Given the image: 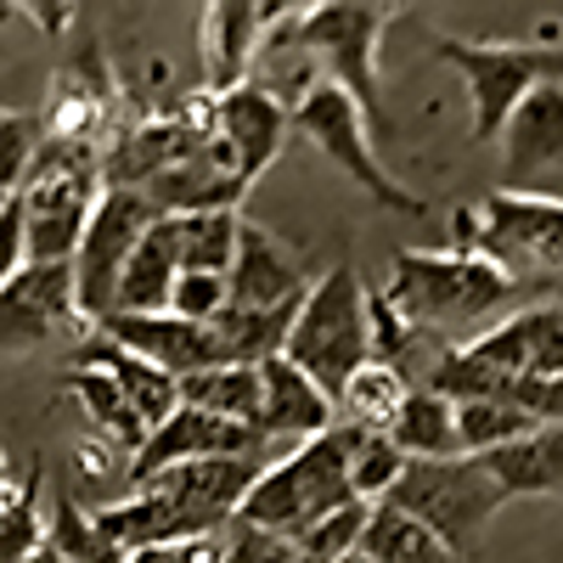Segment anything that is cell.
Segmentation results:
<instances>
[{
	"instance_id": "obj_1",
	"label": "cell",
	"mask_w": 563,
	"mask_h": 563,
	"mask_svg": "<svg viewBox=\"0 0 563 563\" xmlns=\"http://www.w3.org/2000/svg\"><path fill=\"white\" fill-rule=\"evenodd\" d=\"M260 474H265L260 456H209V462L164 467L158 479L135 485L130 501L97 507L90 519L124 558L147 547H175V541H214L225 519L238 525Z\"/></svg>"
},
{
	"instance_id": "obj_2",
	"label": "cell",
	"mask_w": 563,
	"mask_h": 563,
	"mask_svg": "<svg viewBox=\"0 0 563 563\" xmlns=\"http://www.w3.org/2000/svg\"><path fill=\"white\" fill-rule=\"evenodd\" d=\"M350 445H355V429H350V422H333L327 434L294 445L282 462H265V474L254 479V490H249L238 519L260 525V530H276L288 541L310 536L316 525H327L333 512H344L355 501Z\"/></svg>"
},
{
	"instance_id": "obj_3",
	"label": "cell",
	"mask_w": 563,
	"mask_h": 563,
	"mask_svg": "<svg viewBox=\"0 0 563 563\" xmlns=\"http://www.w3.org/2000/svg\"><path fill=\"white\" fill-rule=\"evenodd\" d=\"M305 378L339 406L344 384L372 361V327H366V282L355 265H333L310 282V294L294 316V333L282 344Z\"/></svg>"
},
{
	"instance_id": "obj_4",
	"label": "cell",
	"mask_w": 563,
	"mask_h": 563,
	"mask_svg": "<svg viewBox=\"0 0 563 563\" xmlns=\"http://www.w3.org/2000/svg\"><path fill=\"white\" fill-rule=\"evenodd\" d=\"M512 294V276L479 254H395L384 299L406 316L411 333L429 327H474Z\"/></svg>"
},
{
	"instance_id": "obj_5",
	"label": "cell",
	"mask_w": 563,
	"mask_h": 563,
	"mask_svg": "<svg viewBox=\"0 0 563 563\" xmlns=\"http://www.w3.org/2000/svg\"><path fill=\"white\" fill-rule=\"evenodd\" d=\"M400 7H372V0H321V7L294 12L288 29H276V45H299L321 57L327 79L344 85L366 119L384 113V79H378V45Z\"/></svg>"
},
{
	"instance_id": "obj_6",
	"label": "cell",
	"mask_w": 563,
	"mask_h": 563,
	"mask_svg": "<svg viewBox=\"0 0 563 563\" xmlns=\"http://www.w3.org/2000/svg\"><path fill=\"white\" fill-rule=\"evenodd\" d=\"M384 501L400 507L406 519H417L434 541H445L467 563L479 552V536L507 496L485 474L479 456H445V462H406V474L395 479V490Z\"/></svg>"
},
{
	"instance_id": "obj_7",
	"label": "cell",
	"mask_w": 563,
	"mask_h": 563,
	"mask_svg": "<svg viewBox=\"0 0 563 563\" xmlns=\"http://www.w3.org/2000/svg\"><path fill=\"white\" fill-rule=\"evenodd\" d=\"M108 192L102 158L40 147L29 180H23V231H29V265H74L79 238L90 225V209Z\"/></svg>"
},
{
	"instance_id": "obj_8",
	"label": "cell",
	"mask_w": 563,
	"mask_h": 563,
	"mask_svg": "<svg viewBox=\"0 0 563 563\" xmlns=\"http://www.w3.org/2000/svg\"><path fill=\"white\" fill-rule=\"evenodd\" d=\"M451 238L456 254L496 260L507 276L512 265H563V198L501 186V192L462 203L451 214Z\"/></svg>"
},
{
	"instance_id": "obj_9",
	"label": "cell",
	"mask_w": 563,
	"mask_h": 563,
	"mask_svg": "<svg viewBox=\"0 0 563 563\" xmlns=\"http://www.w3.org/2000/svg\"><path fill=\"white\" fill-rule=\"evenodd\" d=\"M434 57L451 63L474 97V141H501L507 119L536 85L563 79V52L547 45H512V40H434Z\"/></svg>"
},
{
	"instance_id": "obj_10",
	"label": "cell",
	"mask_w": 563,
	"mask_h": 563,
	"mask_svg": "<svg viewBox=\"0 0 563 563\" xmlns=\"http://www.w3.org/2000/svg\"><path fill=\"white\" fill-rule=\"evenodd\" d=\"M288 130L305 135L321 158H333V164L361 186V192H372L384 209H395V214H422V203L384 169V158L372 153V119L361 113V102L350 97L344 85H333V79L305 85V97L288 108Z\"/></svg>"
},
{
	"instance_id": "obj_11",
	"label": "cell",
	"mask_w": 563,
	"mask_h": 563,
	"mask_svg": "<svg viewBox=\"0 0 563 563\" xmlns=\"http://www.w3.org/2000/svg\"><path fill=\"white\" fill-rule=\"evenodd\" d=\"M158 209L147 192H130V186H108L90 209V225L79 238V254H74V299H79V316L85 327H102L113 316V299H119V276L130 265V254L141 249V238L153 231Z\"/></svg>"
},
{
	"instance_id": "obj_12",
	"label": "cell",
	"mask_w": 563,
	"mask_h": 563,
	"mask_svg": "<svg viewBox=\"0 0 563 563\" xmlns=\"http://www.w3.org/2000/svg\"><path fill=\"white\" fill-rule=\"evenodd\" d=\"M265 451V434L260 429H243V422H225L214 411H198V406H180L169 422L147 434L130 456V485H147L158 479L164 467H186V462H209V456H260Z\"/></svg>"
},
{
	"instance_id": "obj_13",
	"label": "cell",
	"mask_w": 563,
	"mask_h": 563,
	"mask_svg": "<svg viewBox=\"0 0 563 563\" xmlns=\"http://www.w3.org/2000/svg\"><path fill=\"white\" fill-rule=\"evenodd\" d=\"M63 327H85L74 299V265H23L0 288V350H40Z\"/></svg>"
},
{
	"instance_id": "obj_14",
	"label": "cell",
	"mask_w": 563,
	"mask_h": 563,
	"mask_svg": "<svg viewBox=\"0 0 563 563\" xmlns=\"http://www.w3.org/2000/svg\"><path fill=\"white\" fill-rule=\"evenodd\" d=\"M479 366L507 378H563V299H541L501 316L496 327L462 344Z\"/></svg>"
},
{
	"instance_id": "obj_15",
	"label": "cell",
	"mask_w": 563,
	"mask_h": 563,
	"mask_svg": "<svg viewBox=\"0 0 563 563\" xmlns=\"http://www.w3.org/2000/svg\"><path fill=\"white\" fill-rule=\"evenodd\" d=\"M97 333L113 339V344H124V350H135L141 361H153L158 372H169L175 384L180 378H198V372H209V366H231V355H225L214 327L180 321L169 310H158V316H108Z\"/></svg>"
},
{
	"instance_id": "obj_16",
	"label": "cell",
	"mask_w": 563,
	"mask_h": 563,
	"mask_svg": "<svg viewBox=\"0 0 563 563\" xmlns=\"http://www.w3.org/2000/svg\"><path fill=\"white\" fill-rule=\"evenodd\" d=\"M225 288L238 310H288V305H305L310 282H305V260L276 231L243 214V238H238V260H231Z\"/></svg>"
},
{
	"instance_id": "obj_17",
	"label": "cell",
	"mask_w": 563,
	"mask_h": 563,
	"mask_svg": "<svg viewBox=\"0 0 563 563\" xmlns=\"http://www.w3.org/2000/svg\"><path fill=\"white\" fill-rule=\"evenodd\" d=\"M276 18H294L288 7H254V0H214L203 7V90L209 97H231L238 85H249V63H254V45Z\"/></svg>"
},
{
	"instance_id": "obj_18",
	"label": "cell",
	"mask_w": 563,
	"mask_h": 563,
	"mask_svg": "<svg viewBox=\"0 0 563 563\" xmlns=\"http://www.w3.org/2000/svg\"><path fill=\"white\" fill-rule=\"evenodd\" d=\"M220 141L231 164H238L243 186H254L271 158L282 153V141H288V108H282L265 85H238L231 97H220Z\"/></svg>"
},
{
	"instance_id": "obj_19",
	"label": "cell",
	"mask_w": 563,
	"mask_h": 563,
	"mask_svg": "<svg viewBox=\"0 0 563 563\" xmlns=\"http://www.w3.org/2000/svg\"><path fill=\"white\" fill-rule=\"evenodd\" d=\"M260 384H265V411H260V434H265V440H294V445H305V440H316V434L333 429V411H339V406L327 400L288 355H271V361L260 366Z\"/></svg>"
},
{
	"instance_id": "obj_20",
	"label": "cell",
	"mask_w": 563,
	"mask_h": 563,
	"mask_svg": "<svg viewBox=\"0 0 563 563\" xmlns=\"http://www.w3.org/2000/svg\"><path fill=\"white\" fill-rule=\"evenodd\" d=\"M501 153H507L501 164L512 180H530V175L563 164V79L536 85L519 102V113L501 130Z\"/></svg>"
},
{
	"instance_id": "obj_21",
	"label": "cell",
	"mask_w": 563,
	"mask_h": 563,
	"mask_svg": "<svg viewBox=\"0 0 563 563\" xmlns=\"http://www.w3.org/2000/svg\"><path fill=\"white\" fill-rule=\"evenodd\" d=\"M74 366H97V372H108V378L119 384V395L147 417V429H158V422H169L175 411H180V384L169 378V372H158L153 361H141L135 350H124V344H113V339H102V333H90L85 344H79V361Z\"/></svg>"
},
{
	"instance_id": "obj_22",
	"label": "cell",
	"mask_w": 563,
	"mask_h": 563,
	"mask_svg": "<svg viewBox=\"0 0 563 563\" xmlns=\"http://www.w3.org/2000/svg\"><path fill=\"white\" fill-rule=\"evenodd\" d=\"M175 276H180L175 220H169V214H158V220H153V231L141 238V249L130 254L124 276H119V299H113V316H158V310H169Z\"/></svg>"
},
{
	"instance_id": "obj_23",
	"label": "cell",
	"mask_w": 563,
	"mask_h": 563,
	"mask_svg": "<svg viewBox=\"0 0 563 563\" xmlns=\"http://www.w3.org/2000/svg\"><path fill=\"white\" fill-rule=\"evenodd\" d=\"M485 462V474L501 485V496H563V429H536L525 440H512Z\"/></svg>"
},
{
	"instance_id": "obj_24",
	"label": "cell",
	"mask_w": 563,
	"mask_h": 563,
	"mask_svg": "<svg viewBox=\"0 0 563 563\" xmlns=\"http://www.w3.org/2000/svg\"><path fill=\"white\" fill-rule=\"evenodd\" d=\"M389 440L406 451V462H445V456H462V440H456V406L445 395H434L429 384L411 389Z\"/></svg>"
},
{
	"instance_id": "obj_25",
	"label": "cell",
	"mask_w": 563,
	"mask_h": 563,
	"mask_svg": "<svg viewBox=\"0 0 563 563\" xmlns=\"http://www.w3.org/2000/svg\"><path fill=\"white\" fill-rule=\"evenodd\" d=\"M180 406H198L214 411L225 422H243V429H260V411H265V384H260V366H209L198 378H180Z\"/></svg>"
},
{
	"instance_id": "obj_26",
	"label": "cell",
	"mask_w": 563,
	"mask_h": 563,
	"mask_svg": "<svg viewBox=\"0 0 563 563\" xmlns=\"http://www.w3.org/2000/svg\"><path fill=\"white\" fill-rule=\"evenodd\" d=\"M411 384H406V372L389 366V361H366L355 378L344 384L339 395V417L350 422V429H366V434H389L395 429V417L406 406Z\"/></svg>"
},
{
	"instance_id": "obj_27",
	"label": "cell",
	"mask_w": 563,
	"mask_h": 563,
	"mask_svg": "<svg viewBox=\"0 0 563 563\" xmlns=\"http://www.w3.org/2000/svg\"><path fill=\"white\" fill-rule=\"evenodd\" d=\"M68 389H74V400L85 406V417H90V429H102V440H113V445H124L130 456L147 445V417H141L124 395H119V384L108 378V372H97V366H74L68 372Z\"/></svg>"
},
{
	"instance_id": "obj_28",
	"label": "cell",
	"mask_w": 563,
	"mask_h": 563,
	"mask_svg": "<svg viewBox=\"0 0 563 563\" xmlns=\"http://www.w3.org/2000/svg\"><path fill=\"white\" fill-rule=\"evenodd\" d=\"M175 220V249L180 271H203V276H231L243 238V209H209V214H169Z\"/></svg>"
},
{
	"instance_id": "obj_29",
	"label": "cell",
	"mask_w": 563,
	"mask_h": 563,
	"mask_svg": "<svg viewBox=\"0 0 563 563\" xmlns=\"http://www.w3.org/2000/svg\"><path fill=\"white\" fill-rule=\"evenodd\" d=\"M361 558H372V563H462L445 541H434L417 519H406L389 501L372 507L366 536H361Z\"/></svg>"
},
{
	"instance_id": "obj_30",
	"label": "cell",
	"mask_w": 563,
	"mask_h": 563,
	"mask_svg": "<svg viewBox=\"0 0 563 563\" xmlns=\"http://www.w3.org/2000/svg\"><path fill=\"white\" fill-rule=\"evenodd\" d=\"M45 547V512H40V462L18 485H0V563H29Z\"/></svg>"
},
{
	"instance_id": "obj_31",
	"label": "cell",
	"mask_w": 563,
	"mask_h": 563,
	"mask_svg": "<svg viewBox=\"0 0 563 563\" xmlns=\"http://www.w3.org/2000/svg\"><path fill=\"white\" fill-rule=\"evenodd\" d=\"M541 422H530L525 411H512L501 400H462L456 406V440H462V456H490L512 440L536 434Z\"/></svg>"
},
{
	"instance_id": "obj_32",
	"label": "cell",
	"mask_w": 563,
	"mask_h": 563,
	"mask_svg": "<svg viewBox=\"0 0 563 563\" xmlns=\"http://www.w3.org/2000/svg\"><path fill=\"white\" fill-rule=\"evenodd\" d=\"M45 547H52L63 563H124V552L97 530V519H90L85 507H74L68 496L45 512Z\"/></svg>"
},
{
	"instance_id": "obj_33",
	"label": "cell",
	"mask_w": 563,
	"mask_h": 563,
	"mask_svg": "<svg viewBox=\"0 0 563 563\" xmlns=\"http://www.w3.org/2000/svg\"><path fill=\"white\" fill-rule=\"evenodd\" d=\"M400 474H406V451H400L389 434L355 429V445H350V485H355V501L378 507V501L395 490Z\"/></svg>"
},
{
	"instance_id": "obj_34",
	"label": "cell",
	"mask_w": 563,
	"mask_h": 563,
	"mask_svg": "<svg viewBox=\"0 0 563 563\" xmlns=\"http://www.w3.org/2000/svg\"><path fill=\"white\" fill-rule=\"evenodd\" d=\"M366 519H372V507L366 501H350L327 525H316L310 536H299V563H344V558H355L361 552V536H366Z\"/></svg>"
},
{
	"instance_id": "obj_35",
	"label": "cell",
	"mask_w": 563,
	"mask_h": 563,
	"mask_svg": "<svg viewBox=\"0 0 563 563\" xmlns=\"http://www.w3.org/2000/svg\"><path fill=\"white\" fill-rule=\"evenodd\" d=\"M225 305H231V288H225V276H203V271H180V276H175V294H169V316L214 327V316H220Z\"/></svg>"
},
{
	"instance_id": "obj_36",
	"label": "cell",
	"mask_w": 563,
	"mask_h": 563,
	"mask_svg": "<svg viewBox=\"0 0 563 563\" xmlns=\"http://www.w3.org/2000/svg\"><path fill=\"white\" fill-rule=\"evenodd\" d=\"M40 158V141H34V124H23L18 113L0 119V198H18L23 180Z\"/></svg>"
},
{
	"instance_id": "obj_37",
	"label": "cell",
	"mask_w": 563,
	"mask_h": 563,
	"mask_svg": "<svg viewBox=\"0 0 563 563\" xmlns=\"http://www.w3.org/2000/svg\"><path fill=\"white\" fill-rule=\"evenodd\" d=\"M220 563H299V541H288V536H276V530H260V525H243V519H238V530H231Z\"/></svg>"
},
{
	"instance_id": "obj_38",
	"label": "cell",
	"mask_w": 563,
	"mask_h": 563,
	"mask_svg": "<svg viewBox=\"0 0 563 563\" xmlns=\"http://www.w3.org/2000/svg\"><path fill=\"white\" fill-rule=\"evenodd\" d=\"M29 265V231H23V198H0V288Z\"/></svg>"
},
{
	"instance_id": "obj_39",
	"label": "cell",
	"mask_w": 563,
	"mask_h": 563,
	"mask_svg": "<svg viewBox=\"0 0 563 563\" xmlns=\"http://www.w3.org/2000/svg\"><path fill=\"white\" fill-rule=\"evenodd\" d=\"M225 547L220 541H175V547H147V552H130L124 563H220Z\"/></svg>"
},
{
	"instance_id": "obj_40",
	"label": "cell",
	"mask_w": 563,
	"mask_h": 563,
	"mask_svg": "<svg viewBox=\"0 0 563 563\" xmlns=\"http://www.w3.org/2000/svg\"><path fill=\"white\" fill-rule=\"evenodd\" d=\"M29 563H63V558H57V552H52V547H40V552H34V558H29Z\"/></svg>"
},
{
	"instance_id": "obj_41",
	"label": "cell",
	"mask_w": 563,
	"mask_h": 563,
	"mask_svg": "<svg viewBox=\"0 0 563 563\" xmlns=\"http://www.w3.org/2000/svg\"><path fill=\"white\" fill-rule=\"evenodd\" d=\"M7 479H12V474H7V451H0V485H7Z\"/></svg>"
},
{
	"instance_id": "obj_42",
	"label": "cell",
	"mask_w": 563,
	"mask_h": 563,
	"mask_svg": "<svg viewBox=\"0 0 563 563\" xmlns=\"http://www.w3.org/2000/svg\"><path fill=\"white\" fill-rule=\"evenodd\" d=\"M0 119H7V108H0Z\"/></svg>"
}]
</instances>
